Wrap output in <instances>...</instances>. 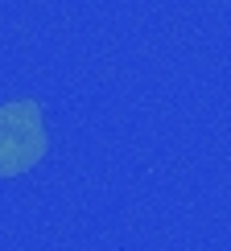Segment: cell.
I'll return each mask as SVG.
<instances>
[{
	"mask_svg": "<svg viewBox=\"0 0 231 251\" xmlns=\"http://www.w3.org/2000/svg\"><path fill=\"white\" fill-rule=\"evenodd\" d=\"M50 149L46 120L37 99H13L0 103V177H21Z\"/></svg>",
	"mask_w": 231,
	"mask_h": 251,
	"instance_id": "1",
	"label": "cell"
}]
</instances>
